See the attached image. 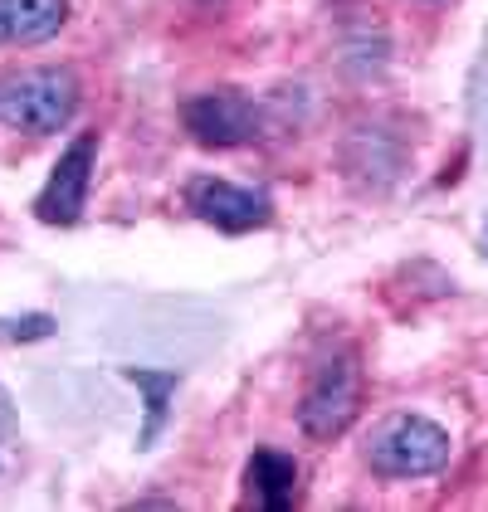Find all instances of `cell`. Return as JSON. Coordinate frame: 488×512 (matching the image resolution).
Here are the masks:
<instances>
[{
    "instance_id": "1",
    "label": "cell",
    "mask_w": 488,
    "mask_h": 512,
    "mask_svg": "<svg viewBox=\"0 0 488 512\" xmlns=\"http://www.w3.org/2000/svg\"><path fill=\"white\" fill-rule=\"evenodd\" d=\"M79 108V79L69 69H25L0 79V127L49 137L69 127Z\"/></svg>"
},
{
    "instance_id": "2",
    "label": "cell",
    "mask_w": 488,
    "mask_h": 512,
    "mask_svg": "<svg viewBox=\"0 0 488 512\" xmlns=\"http://www.w3.org/2000/svg\"><path fill=\"white\" fill-rule=\"evenodd\" d=\"M366 464L381 478H430L449 464V434L425 415H391L371 434Z\"/></svg>"
},
{
    "instance_id": "3",
    "label": "cell",
    "mask_w": 488,
    "mask_h": 512,
    "mask_svg": "<svg viewBox=\"0 0 488 512\" xmlns=\"http://www.w3.org/2000/svg\"><path fill=\"white\" fill-rule=\"evenodd\" d=\"M362 410V366L352 352L327 356L323 366L313 371L308 391H303V405H298V425L308 439H337L357 420Z\"/></svg>"
},
{
    "instance_id": "4",
    "label": "cell",
    "mask_w": 488,
    "mask_h": 512,
    "mask_svg": "<svg viewBox=\"0 0 488 512\" xmlns=\"http://www.w3.org/2000/svg\"><path fill=\"white\" fill-rule=\"evenodd\" d=\"M93 161H98V132H83L64 147V157L54 161L44 191L35 196V215L44 225H79V215L88 210Z\"/></svg>"
},
{
    "instance_id": "5",
    "label": "cell",
    "mask_w": 488,
    "mask_h": 512,
    "mask_svg": "<svg viewBox=\"0 0 488 512\" xmlns=\"http://www.w3.org/2000/svg\"><path fill=\"white\" fill-rule=\"evenodd\" d=\"M186 118V132L205 142V147H240V142H254L259 137V108L235 93V88H220V93H201L181 108Z\"/></svg>"
},
{
    "instance_id": "6",
    "label": "cell",
    "mask_w": 488,
    "mask_h": 512,
    "mask_svg": "<svg viewBox=\"0 0 488 512\" xmlns=\"http://www.w3.org/2000/svg\"><path fill=\"white\" fill-rule=\"evenodd\" d=\"M186 205L201 215L205 225L230 230V235L259 230V225H269V215H274V205H269V196H264V191H249V186L220 181V176H201V181H191Z\"/></svg>"
},
{
    "instance_id": "7",
    "label": "cell",
    "mask_w": 488,
    "mask_h": 512,
    "mask_svg": "<svg viewBox=\"0 0 488 512\" xmlns=\"http://www.w3.org/2000/svg\"><path fill=\"white\" fill-rule=\"evenodd\" d=\"M69 20V0H0V44H44Z\"/></svg>"
},
{
    "instance_id": "8",
    "label": "cell",
    "mask_w": 488,
    "mask_h": 512,
    "mask_svg": "<svg viewBox=\"0 0 488 512\" xmlns=\"http://www.w3.org/2000/svg\"><path fill=\"white\" fill-rule=\"evenodd\" d=\"M293 488H298V464L279 454V449H259L254 459H249V498L259 503V508L279 512L293 503Z\"/></svg>"
},
{
    "instance_id": "9",
    "label": "cell",
    "mask_w": 488,
    "mask_h": 512,
    "mask_svg": "<svg viewBox=\"0 0 488 512\" xmlns=\"http://www.w3.org/2000/svg\"><path fill=\"white\" fill-rule=\"evenodd\" d=\"M127 381H132L137 391H147V434H142V439H152V434L162 430L166 400L176 395V376H171V371H127Z\"/></svg>"
},
{
    "instance_id": "10",
    "label": "cell",
    "mask_w": 488,
    "mask_h": 512,
    "mask_svg": "<svg viewBox=\"0 0 488 512\" xmlns=\"http://www.w3.org/2000/svg\"><path fill=\"white\" fill-rule=\"evenodd\" d=\"M49 317H0V337H10V342H20V337H49Z\"/></svg>"
},
{
    "instance_id": "11",
    "label": "cell",
    "mask_w": 488,
    "mask_h": 512,
    "mask_svg": "<svg viewBox=\"0 0 488 512\" xmlns=\"http://www.w3.org/2000/svg\"><path fill=\"white\" fill-rule=\"evenodd\" d=\"M15 430V400H10V391L0 386V439Z\"/></svg>"
},
{
    "instance_id": "12",
    "label": "cell",
    "mask_w": 488,
    "mask_h": 512,
    "mask_svg": "<svg viewBox=\"0 0 488 512\" xmlns=\"http://www.w3.org/2000/svg\"><path fill=\"white\" fill-rule=\"evenodd\" d=\"M484 254H488V230H484Z\"/></svg>"
}]
</instances>
